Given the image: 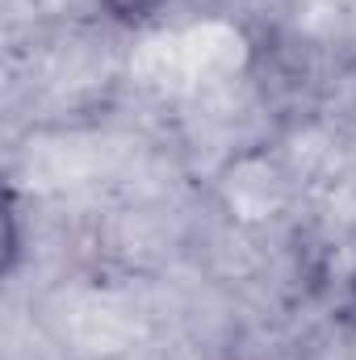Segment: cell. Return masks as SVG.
Instances as JSON below:
<instances>
[{"mask_svg":"<svg viewBox=\"0 0 356 360\" xmlns=\"http://www.w3.org/2000/svg\"><path fill=\"white\" fill-rule=\"evenodd\" d=\"M105 13H113V17H122V21H147L151 13H160L168 0H96Z\"/></svg>","mask_w":356,"mask_h":360,"instance_id":"cell-1","label":"cell"}]
</instances>
